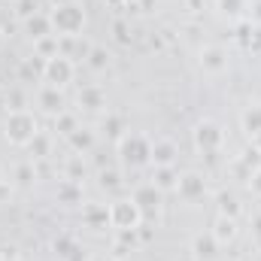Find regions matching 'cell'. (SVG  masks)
<instances>
[{
    "label": "cell",
    "instance_id": "obj_1",
    "mask_svg": "<svg viewBox=\"0 0 261 261\" xmlns=\"http://www.w3.org/2000/svg\"><path fill=\"white\" fill-rule=\"evenodd\" d=\"M37 134H40V122H37L34 113H28V110H9L6 113V119H3V137H6V143H12L18 149H28Z\"/></svg>",
    "mask_w": 261,
    "mask_h": 261
},
{
    "label": "cell",
    "instance_id": "obj_2",
    "mask_svg": "<svg viewBox=\"0 0 261 261\" xmlns=\"http://www.w3.org/2000/svg\"><path fill=\"white\" fill-rule=\"evenodd\" d=\"M49 18H52V28L58 37H79L85 28V6L76 0L64 3V6H52Z\"/></svg>",
    "mask_w": 261,
    "mask_h": 261
},
{
    "label": "cell",
    "instance_id": "obj_3",
    "mask_svg": "<svg viewBox=\"0 0 261 261\" xmlns=\"http://www.w3.org/2000/svg\"><path fill=\"white\" fill-rule=\"evenodd\" d=\"M119 149V158L122 164L128 167H143V164H152V140L143 137V134H122V140L116 143Z\"/></svg>",
    "mask_w": 261,
    "mask_h": 261
},
{
    "label": "cell",
    "instance_id": "obj_4",
    "mask_svg": "<svg viewBox=\"0 0 261 261\" xmlns=\"http://www.w3.org/2000/svg\"><path fill=\"white\" fill-rule=\"evenodd\" d=\"M192 143H195L197 152L216 155V152L225 146V130H222L219 122H213V119H200L195 128H192Z\"/></svg>",
    "mask_w": 261,
    "mask_h": 261
},
{
    "label": "cell",
    "instance_id": "obj_5",
    "mask_svg": "<svg viewBox=\"0 0 261 261\" xmlns=\"http://www.w3.org/2000/svg\"><path fill=\"white\" fill-rule=\"evenodd\" d=\"M110 222L116 231H134L143 225V213L134 203V197H116L110 203Z\"/></svg>",
    "mask_w": 261,
    "mask_h": 261
},
{
    "label": "cell",
    "instance_id": "obj_6",
    "mask_svg": "<svg viewBox=\"0 0 261 261\" xmlns=\"http://www.w3.org/2000/svg\"><path fill=\"white\" fill-rule=\"evenodd\" d=\"M228 52L222 46H203L197 52V67L203 76H225L228 73Z\"/></svg>",
    "mask_w": 261,
    "mask_h": 261
},
{
    "label": "cell",
    "instance_id": "obj_7",
    "mask_svg": "<svg viewBox=\"0 0 261 261\" xmlns=\"http://www.w3.org/2000/svg\"><path fill=\"white\" fill-rule=\"evenodd\" d=\"M73 76H76V64H73V58H70V55H55V58H49V61H46L43 82L64 88L67 82H73Z\"/></svg>",
    "mask_w": 261,
    "mask_h": 261
},
{
    "label": "cell",
    "instance_id": "obj_8",
    "mask_svg": "<svg viewBox=\"0 0 261 261\" xmlns=\"http://www.w3.org/2000/svg\"><path fill=\"white\" fill-rule=\"evenodd\" d=\"M37 107L46 113V116H52V119H58L61 113H67V100H64V91L58 88V85H49V82H43L40 88H37Z\"/></svg>",
    "mask_w": 261,
    "mask_h": 261
},
{
    "label": "cell",
    "instance_id": "obj_9",
    "mask_svg": "<svg viewBox=\"0 0 261 261\" xmlns=\"http://www.w3.org/2000/svg\"><path fill=\"white\" fill-rule=\"evenodd\" d=\"M173 192L182 197L186 203H195V200H200V197L206 195V179H203V173H197V170L179 173V182H176Z\"/></svg>",
    "mask_w": 261,
    "mask_h": 261
},
{
    "label": "cell",
    "instance_id": "obj_10",
    "mask_svg": "<svg viewBox=\"0 0 261 261\" xmlns=\"http://www.w3.org/2000/svg\"><path fill=\"white\" fill-rule=\"evenodd\" d=\"M161 189L155 186V182H143V186H137L134 189V203L140 206V213H143V219H149V216H155L158 213V206H161Z\"/></svg>",
    "mask_w": 261,
    "mask_h": 261
},
{
    "label": "cell",
    "instance_id": "obj_11",
    "mask_svg": "<svg viewBox=\"0 0 261 261\" xmlns=\"http://www.w3.org/2000/svg\"><path fill=\"white\" fill-rule=\"evenodd\" d=\"M76 103L85 113H103L107 110V91L100 85H82L76 91Z\"/></svg>",
    "mask_w": 261,
    "mask_h": 261
},
{
    "label": "cell",
    "instance_id": "obj_12",
    "mask_svg": "<svg viewBox=\"0 0 261 261\" xmlns=\"http://www.w3.org/2000/svg\"><path fill=\"white\" fill-rule=\"evenodd\" d=\"M82 225L91 228V231H107V228H113V222H110V206H107V203H85V206H82Z\"/></svg>",
    "mask_w": 261,
    "mask_h": 261
},
{
    "label": "cell",
    "instance_id": "obj_13",
    "mask_svg": "<svg viewBox=\"0 0 261 261\" xmlns=\"http://www.w3.org/2000/svg\"><path fill=\"white\" fill-rule=\"evenodd\" d=\"M192 258L195 261H216L219 258V240L206 231V234H195L192 237Z\"/></svg>",
    "mask_w": 261,
    "mask_h": 261
},
{
    "label": "cell",
    "instance_id": "obj_14",
    "mask_svg": "<svg viewBox=\"0 0 261 261\" xmlns=\"http://www.w3.org/2000/svg\"><path fill=\"white\" fill-rule=\"evenodd\" d=\"M179 158V149L173 140H155L152 143V164L155 167H173Z\"/></svg>",
    "mask_w": 261,
    "mask_h": 261
},
{
    "label": "cell",
    "instance_id": "obj_15",
    "mask_svg": "<svg viewBox=\"0 0 261 261\" xmlns=\"http://www.w3.org/2000/svg\"><path fill=\"white\" fill-rule=\"evenodd\" d=\"M43 73H46V58H40L37 52L18 61V82H40Z\"/></svg>",
    "mask_w": 261,
    "mask_h": 261
},
{
    "label": "cell",
    "instance_id": "obj_16",
    "mask_svg": "<svg viewBox=\"0 0 261 261\" xmlns=\"http://www.w3.org/2000/svg\"><path fill=\"white\" fill-rule=\"evenodd\" d=\"M67 143H70V149H73L76 155H85V152H91V149H94L97 134H94L91 128H85V125H76L73 134H67Z\"/></svg>",
    "mask_w": 261,
    "mask_h": 261
},
{
    "label": "cell",
    "instance_id": "obj_17",
    "mask_svg": "<svg viewBox=\"0 0 261 261\" xmlns=\"http://www.w3.org/2000/svg\"><path fill=\"white\" fill-rule=\"evenodd\" d=\"M240 128H243V134L255 143V140H261V103H249L243 113H240Z\"/></svg>",
    "mask_w": 261,
    "mask_h": 261
},
{
    "label": "cell",
    "instance_id": "obj_18",
    "mask_svg": "<svg viewBox=\"0 0 261 261\" xmlns=\"http://www.w3.org/2000/svg\"><path fill=\"white\" fill-rule=\"evenodd\" d=\"M24 28H28V34L34 37V43H37V40H43V37H49V34H55L52 18H49V15H43V12L28 15V18H24Z\"/></svg>",
    "mask_w": 261,
    "mask_h": 261
},
{
    "label": "cell",
    "instance_id": "obj_19",
    "mask_svg": "<svg viewBox=\"0 0 261 261\" xmlns=\"http://www.w3.org/2000/svg\"><path fill=\"white\" fill-rule=\"evenodd\" d=\"M55 197H58V203H64V206H76V203H82V186L76 182V179H61L58 182V189H55Z\"/></svg>",
    "mask_w": 261,
    "mask_h": 261
},
{
    "label": "cell",
    "instance_id": "obj_20",
    "mask_svg": "<svg viewBox=\"0 0 261 261\" xmlns=\"http://www.w3.org/2000/svg\"><path fill=\"white\" fill-rule=\"evenodd\" d=\"M210 234L219 240V246L231 243V240L237 237V219H228V216H216V222H213V231H210Z\"/></svg>",
    "mask_w": 261,
    "mask_h": 261
},
{
    "label": "cell",
    "instance_id": "obj_21",
    "mask_svg": "<svg viewBox=\"0 0 261 261\" xmlns=\"http://www.w3.org/2000/svg\"><path fill=\"white\" fill-rule=\"evenodd\" d=\"M216 210H219V216H228V219H240V197L234 195V192H219L216 195Z\"/></svg>",
    "mask_w": 261,
    "mask_h": 261
},
{
    "label": "cell",
    "instance_id": "obj_22",
    "mask_svg": "<svg viewBox=\"0 0 261 261\" xmlns=\"http://www.w3.org/2000/svg\"><path fill=\"white\" fill-rule=\"evenodd\" d=\"M110 61H113V55H110L103 46H88V52H85V64L91 67L94 73L110 70Z\"/></svg>",
    "mask_w": 261,
    "mask_h": 261
},
{
    "label": "cell",
    "instance_id": "obj_23",
    "mask_svg": "<svg viewBox=\"0 0 261 261\" xmlns=\"http://www.w3.org/2000/svg\"><path fill=\"white\" fill-rule=\"evenodd\" d=\"M34 52L40 55V58H55V55H61V37L58 34H49V37H43V40H37L34 43Z\"/></svg>",
    "mask_w": 261,
    "mask_h": 261
},
{
    "label": "cell",
    "instance_id": "obj_24",
    "mask_svg": "<svg viewBox=\"0 0 261 261\" xmlns=\"http://www.w3.org/2000/svg\"><path fill=\"white\" fill-rule=\"evenodd\" d=\"M152 182H155L161 192H173L176 182H179V173H176V167H155Z\"/></svg>",
    "mask_w": 261,
    "mask_h": 261
},
{
    "label": "cell",
    "instance_id": "obj_25",
    "mask_svg": "<svg viewBox=\"0 0 261 261\" xmlns=\"http://www.w3.org/2000/svg\"><path fill=\"white\" fill-rule=\"evenodd\" d=\"M12 179H15V186H21V189H31V186L37 182L34 161H21V164H15V170H12Z\"/></svg>",
    "mask_w": 261,
    "mask_h": 261
},
{
    "label": "cell",
    "instance_id": "obj_26",
    "mask_svg": "<svg viewBox=\"0 0 261 261\" xmlns=\"http://www.w3.org/2000/svg\"><path fill=\"white\" fill-rule=\"evenodd\" d=\"M28 149H31V155H34V158H46V155L52 152V140H49V134H43V130H40V134L31 140V146H28Z\"/></svg>",
    "mask_w": 261,
    "mask_h": 261
},
{
    "label": "cell",
    "instance_id": "obj_27",
    "mask_svg": "<svg viewBox=\"0 0 261 261\" xmlns=\"http://www.w3.org/2000/svg\"><path fill=\"white\" fill-rule=\"evenodd\" d=\"M97 182H100V189H107V192H119V189H122V173L113 170V167H107V170H100Z\"/></svg>",
    "mask_w": 261,
    "mask_h": 261
},
{
    "label": "cell",
    "instance_id": "obj_28",
    "mask_svg": "<svg viewBox=\"0 0 261 261\" xmlns=\"http://www.w3.org/2000/svg\"><path fill=\"white\" fill-rule=\"evenodd\" d=\"M216 9L228 18H237L243 9H246V0H216Z\"/></svg>",
    "mask_w": 261,
    "mask_h": 261
},
{
    "label": "cell",
    "instance_id": "obj_29",
    "mask_svg": "<svg viewBox=\"0 0 261 261\" xmlns=\"http://www.w3.org/2000/svg\"><path fill=\"white\" fill-rule=\"evenodd\" d=\"M113 37H116V43H119V46H130L134 34H130V28H128V21H125V18H116V21H113Z\"/></svg>",
    "mask_w": 261,
    "mask_h": 261
},
{
    "label": "cell",
    "instance_id": "obj_30",
    "mask_svg": "<svg viewBox=\"0 0 261 261\" xmlns=\"http://www.w3.org/2000/svg\"><path fill=\"white\" fill-rule=\"evenodd\" d=\"M103 134L119 143V140H122V119H119V116H107V119H103Z\"/></svg>",
    "mask_w": 261,
    "mask_h": 261
},
{
    "label": "cell",
    "instance_id": "obj_31",
    "mask_svg": "<svg viewBox=\"0 0 261 261\" xmlns=\"http://www.w3.org/2000/svg\"><path fill=\"white\" fill-rule=\"evenodd\" d=\"M82 173H85V164H82V155H73L70 161H67V179H82Z\"/></svg>",
    "mask_w": 261,
    "mask_h": 261
},
{
    "label": "cell",
    "instance_id": "obj_32",
    "mask_svg": "<svg viewBox=\"0 0 261 261\" xmlns=\"http://www.w3.org/2000/svg\"><path fill=\"white\" fill-rule=\"evenodd\" d=\"M252 55H261V24H252V31H249V37H246V43H243Z\"/></svg>",
    "mask_w": 261,
    "mask_h": 261
},
{
    "label": "cell",
    "instance_id": "obj_33",
    "mask_svg": "<svg viewBox=\"0 0 261 261\" xmlns=\"http://www.w3.org/2000/svg\"><path fill=\"white\" fill-rule=\"evenodd\" d=\"M52 246H55V252H58L61 258H70V252L76 249V243H73L70 237H55V243H52Z\"/></svg>",
    "mask_w": 261,
    "mask_h": 261
},
{
    "label": "cell",
    "instance_id": "obj_34",
    "mask_svg": "<svg viewBox=\"0 0 261 261\" xmlns=\"http://www.w3.org/2000/svg\"><path fill=\"white\" fill-rule=\"evenodd\" d=\"M55 128H58V130L67 137V134H73V130H76V119H73L70 113H61V116L55 119Z\"/></svg>",
    "mask_w": 261,
    "mask_h": 261
},
{
    "label": "cell",
    "instance_id": "obj_35",
    "mask_svg": "<svg viewBox=\"0 0 261 261\" xmlns=\"http://www.w3.org/2000/svg\"><path fill=\"white\" fill-rule=\"evenodd\" d=\"M249 189H252V195L261 197V167L258 170H252V176H249Z\"/></svg>",
    "mask_w": 261,
    "mask_h": 261
},
{
    "label": "cell",
    "instance_id": "obj_36",
    "mask_svg": "<svg viewBox=\"0 0 261 261\" xmlns=\"http://www.w3.org/2000/svg\"><path fill=\"white\" fill-rule=\"evenodd\" d=\"M252 24H261V0L252 6Z\"/></svg>",
    "mask_w": 261,
    "mask_h": 261
},
{
    "label": "cell",
    "instance_id": "obj_37",
    "mask_svg": "<svg viewBox=\"0 0 261 261\" xmlns=\"http://www.w3.org/2000/svg\"><path fill=\"white\" fill-rule=\"evenodd\" d=\"M103 3H107V6H116V9H119V6H128V0H103Z\"/></svg>",
    "mask_w": 261,
    "mask_h": 261
},
{
    "label": "cell",
    "instance_id": "obj_38",
    "mask_svg": "<svg viewBox=\"0 0 261 261\" xmlns=\"http://www.w3.org/2000/svg\"><path fill=\"white\" fill-rule=\"evenodd\" d=\"M52 6H64V3H73V0H49Z\"/></svg>",
    "mask_w": 261,
    "mask_h": 261
},
{
    "label": "cell",
    "instance_id": "obj_39",
    "mask_svg": "<svg viewBox=\"0 0 261 261\" xmlns=\"http://www.w3.org/2000/svg\"><path fill=\"white\" fill-rule=\"evenodd\" d=\"M3 182H6V179H3V173H0V189H3Z\"/></svg>",
    "mask_w": 261,
    "mask_h": 261
},
{
    "label": "cell",
    "instance_id": "obj_40",
    "mask_svg": "<svg viewBox=\"0 0 261 261\" xmlns=\"http://www.w3.org/2000/svg\"><path fill=\"white\" fill-rule=\"evenodd\" d=\"M3 261H21V258H3Z\"/></svg>",
    "mask_w": 261,
    "mask_h": 261
},
{
    "label": "cell",
    "instance_id": "obj_41",
    "mask_svg": "<svg viewBox=\"0 0 261 261\" xmlns=\"http://www.w3.org/2000/svg\"><path fill=\"white\" fill-rule=\"evenodd\" d=\"M134 3H137V0H128V6H134Z\"/></svg>",
    "mask_w": 261,
    "mask_h": 261
},
{
    "label": "cell",
    "instance_id": "obj_42",
    "mask_svg": "<svg viewBox=\"0 0 261 261\" xmlns=\"http://www.w3.org/2000/svg\"><path fill=\"white\" fill-rule=\"evenodd\" d=\"M6 3H15V0H6Z\"/></svg>",
    "mask_w": 261,
    "mask_h": 261
},
{
    "label": "cell",
    "instance_id": "obj_43",
    "mask_svg": "<svg viewBox=\"0 0 261 261\" xmlns=\"http://www.w3.org/2000/svg\"><path fill=\"white\" fill-rule=\"evenodd\" d=\"M0 103H3V100H0Z\"/></svg>",
    "mask_w": 261,
    "mask_h": 261
}]
</instances>
